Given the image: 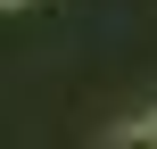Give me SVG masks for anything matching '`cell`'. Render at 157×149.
Segmentation results:
<instances>
[{
  "label": "cell",
  "mask_w": 157,
  "mask_h": 149,
  "mask_svg": "<svg viewBox=\"0 0 157 149\" xmlns=\"http://www.w3.org/2000/svg\"><path fill=\"white\" fill-rule=\"evenodd\" d=\"M8 8H25V0H8Z\"/></svg>",
  "instance_id": "cell-1"
}]
</instances>
